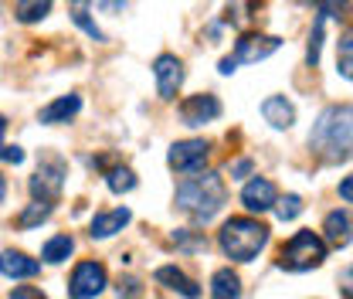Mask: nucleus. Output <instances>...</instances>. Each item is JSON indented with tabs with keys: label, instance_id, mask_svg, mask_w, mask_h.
I'll list each match as a JSON object with an SVG mask.
<instances>
[{
	"label": "nucleus",
	"instance_id": "nucleus-1",
	"mask_svg": "<svg viewBox=\"0 0 353 299\" xmlns=\"http://www.w3.org/2000/svg\"><path fill=\"white\" fill-rule=\"evenodd\" d=\"M309 146L323 164H347L353 157V106H330L309 133Z\"/></svg>",
	"mask_w": 353,
	"mask_h": 299
},
{
	"label": "nucleus",
	"instance_id": "nucleus-2",
	"mask_svg": "<svg viewBox=\"0 0 353 299\" xmlns=\"http://www.w3.org/2000/svg\"><path fill=\"white\" fill-rule=\"evenodd\" d=\"M224 197H228V191H224V180H221L218 173L197 171L194 177H187V180L176 184L174 201L187 218H194V221H211V218L224 208Z\"/></svg>",
	"mask_w": 353,
	"mask_h": 299
},
{
	"label": "nucleus",
	"instance_id": "nucleus-3",
	"mask_svg": "<svg viewBox=\"0 0 353 299\" xmlns=\"http://www.w3.org/2000/svg\"><path fill=\"white\" fill-rule=\"evenodd\" d=\"M218 245L231 262H252L268 245V228L252 214L228 218L218 231Z\"/></svg>",
	"mask_w": 353,
	"mask_h": 299
},
{
	"label": "nucleus",
	"instance_id": "nucleus-4",
	"mask_svg": "<svg viewBox=\"0 0 353 299\" xmlns=\"http://www.w3.org/2000/svg\"><path fill=\"white\" fill-rule=\"evenodd\" d=\"M330 255V245L326 238H319L316 231H296L282 249H279V269L285 272H309V269H319Z\"/></svg>",
	"mask_w": 353,
	"mask_h": 299
},
{
	"label": "nucleus",
	"instance_id": "nucleus-5",
	"mask_svg": "<svg viewBox=\"0 0 353 299\" xmlns=\"http://www.w3.org/2000/svg\"><path fill=\"white\" fill-rule=\"evenodd\" d=\"M279 48H282V41H279V38L248 31V35H241V38L234 41V51H231L228 58H221L218 72H221V75H231L238 65H259V61H265L268 55H275Z\"/></svg>",
	"mask_w": 353,
	"mask_h": 299
},
{
	"label": "nucleus",
	"instance_id": "nucleus-6",
	"mask_svg": "<svg viewBox=\"0 0 353 299\" xmlns=\"http://www.w3.org/2000/svg\"><path fill=\"white\" fill-rule=\"evenodd\" d=\"M61 184H65V160L61 157H41L38 164V173L31 177V194L34 201H58L61 197Z\"/></svg>",
	"mask_w": 353,
	"mask_h": 299
},
{
	"label": "nucleus",
	"instance_id": "nucleus-7",
	"mask_svg": "<svg viewBox=\"0 0 353 299\" xmlns=\"http://www.w3.org/2000/svg\"><path fill=\"white\" fill-rule=\"evenodd\" d=\"M109 286V272L102 262H79L72 279H68V296L72 299H95Z\"/></svg>",
	"mask_w": 353,
	"mask_h": 299
},
{
	"label": "nucleus",
	"instance_id": "nucleus-8",
	"mask_svg": "<svg viewBox=\"0 0 353 299\" xmlns=\"http://www.w3.org/2000/svg\"><path fill=\"white\" fill-rule=\"evenodd\" d=\"M208 157H211L208 139H176L174 146H170L167 164H170L176 173H197V171H204Z\"/></svg>",
	"mask_w": 353,
	"mask_h": 299
},
{
	"label": "nucleus",
	"instance_id": "nucleus-9",
	"mask_svg": "<svg viewBox=\"0 0 353 299\" xmlns=\"http://www.w3.org/2000/svg\"><path fill=\"white\" fill-rule=\"evenodd\" d=\"M176 113H180V123L183 126H204V123H214L221 116V102H218V95L201 92V95H187Z\"/></svg>",
	"mask_w": 353,
	"mask_h": 299
},
{
	"label": "nucleus",
	"instance_id": "nucleus-10",
	"mask_svg": "<svg viewBox=\"0 0 353 299\" xmlns=\"http://www.w3.org/2000/svg\"><path fill=\"white\" fill-rule=\"evenodd\" d=\"M153 79H157V95L163 102H174L180 86H183V61L176 55H160L153 61Z\"/></svg>",
	"mask_w": 353,
	"mask_h": 299
},
{
	"label": "nucleus",
	"instance_id": "nucleus-11",
	"mask_svg": "<svg viewBox=\"0 0 353 299\" xmlns=\"http://www.w3.org/2000/svg\"><path fill=\"white\" fill-rule=\"evenodd\" d=\"M275 201H279V191H275V184H272L268 177H252V180L245 184V191H241V204L248 208V214L272 211Z\"/></svg>",
	"mask_w": 353,
	"mask_h": 299
},
{
	"label": "nucleus",
	"instance_id": "nucleus-12",
	"mask_svg": "<svg viewBox=\"0 0 353 299\" xmlns=\"http://www.w3.org/2000/svg\"><path fill=\"white\" fill-rule=\"evenodd\" d=\"M38 272H41L38 258L24 255L17 249H3L0 252V276H7V279H34Z\"/></svg>",
	"mask_w": 353,
	"mask_h": 299
},
{
	"label": "nucleus",
	"instance_id": "nucleus-13",
	"mask_svg": "<svg viewBox=\"0 0 353 299\" xmlns=\"http://www.w3.org/2000/svg\"><path fill=\"white\" fill-rule=\"evenodd\" d=\"M323 235H326V245L347 249L353 238V214L350 211H330L326 221H323Z\"/></svg>",
	"mask_w": 353,
	"mask_h": 299
},
{
	"label": "nucleus",
	"instance_id": "nucleus-14",
	"mask_svg": "<svg viewBox=\"0 0 353 299\" xmlns=\"http://www.w3.org/2000/svg\"><path fill=\"white\" fill-rule=\"evenodd\" d=\"M79 109H82V99L79 95H58L54 102H48L41 113H38V119H41L44 126H61V123L75 119Z\"/></svg>",
	"mask_w": 353,
	"mask_h": 299
},
{
	"label": "nucleus",
	"instance_id": "nucleus-15",
	"mask_svg": "<svg viewBox=\"0 0 353 299\" xmlns=\"http://www.w3.org/2000/svg\"><path fill=\"white\" fill-rule=\"evenodd\" d=\"M160 286H167V289H174L180 293L183 299H201V286L183 272V269H176V265H163V269H157V276H153Z\"/></svg>",
	"mask_w": 353,
	"mask_h": 299
},
{
	"label": "nucleus",
	"instance_id": "nucleus-16",
	"mask_svg": "<svg viewBox=\"0 0 353 299\" xmlns=\"http://www.w3.org/2000/svg\"><path fill=\"white\" fill-rule=\"evenodd\" d=\"M132 221L130 208H116V211H99L88 224V235L92 238H112L116 231H123L126 224Z\"/></svg>",
	"mask_w": 353,
	"mask_h": 299
},
{
	"label": "nucleus",
	"instance_id": "nucleus-17",
	"mask_svg": "<svg viewBox=\"0 0 353 299\" xmlns=\"http://www.w3.org/2000/svg\"><path fill=\"white\" fill-rule=\"evenodd\" d=\"M262 116L272 129H292V123H296V109L285 95H268L262 102Z\"/></svg>",
	"mask_w": 353,
	"mask_h": 299
},
{
	"label": "nucleus",
	"instance_id": "nucleus-18",
	"mask_svg": "<svg viewBox=\"0 0 353 299\" xmlns=\"http://www.w3.org/2000/svg\"><path fill=\"white\" fill-rule=\"evenodd\" d=\"M211 299H241V279L231 269H218L211 276Z\"/></svg>",
	"mask_w": 353,
	"mask_h": 299
},
{
	"label": "nucleus",
	"instance_id": "nucleus-19",
	"mask_svg": "<svg viewBox=\"0 0 353 299\" xmlns=\"http://www.w3.org/2000/svg\"><path fill=\"white\" fill-rule=\"evenodd\" d=\"M75 252V242H72V235H54V238H48L41 249V258L48 265H61L65 258Z\"/></svg>",
	"mask_w": 353,
	"mask_h": 299
},
{
	"label": "nucleus",
	"instance_id": "nucleus-20",
	"mask_svg": "<svg viewBox=\"0 0 353 299\" xmlns=\"http://www.w3.org/2000/svg\"><path fill=\"white\" fill-rule=\"evenodd\" d=\"M48 14H51V0H17V7H14V17L21 24H38Z\"/></svg>",
	"mask_w": 353,
	"mask_h": 299
},
{
	"label": "nucleus",
	"instance_id": "nucleus-21",
	"mask_svg": "<svg viewBox=\"0 0 353 299\" xmlns=\"http://www.w3.org/2000/svg\"><path fill=\"white\" fill-rule=\"evenodd\" d=\"M336 68H340L343 79L353 82V28H347L336 41Z\"/></svg>",
	"mask_w": 353,
	"mask_h": 299
},
{
	"label": "nucleus",
	"instance_id": "nucleus-22",
	"mask_svg": "<svg viewBox=\"0 0 353 299\" xmlns=\"http://www.w3.org/2000/svg\"><path fill=\"white\" fill-rule=\"evenodd\" d=\"M105 184H109V191L112 194H130L132 187H136V173L130 171V167H109L105 171Z\"/></svg>",
	"mask_w": 353,
	"mask_h": 299
},
{
	"label": "nucleus",
	"instance_id": "nucleus-23",
	"mask_svg": "<svg viewBox=\"0 0 353 299\" xmlns=\"http://www.w3.org/2000/svg\"><path fill=\"white\" fill-rule=\"evenodd\" d=\"M51 211H54V204H51V201H34L31 208H24V211L17 214V228H34V224L48 221Z\"/></svg>",
	"mask_w": 353,
	"mask_h": 299
},
{
	"label": "nucleus",
	"instance_id": "nucleus-24",
	"mask_svg": "<svg viewBox=\"0 0 353 299\" xmlns=\"http://www.w3.org/2000/svg\"><path fill=\"white\" fill-rule=\"evenodd\" d=\"M326 10H316V24H312V35H309V51L306 61L309 65H319V51H323V24H326Z\"/></svg>",
	"mask_w": 353,
	"mask_h": 299
},
{
	"label": "nucleus",
	"instance_id": "nucleus-25",
	"mask_svg": "<svg viewBox=\"0 0 353 299\" xmlns=\"http://www.w3.org/2000/svg\"><path fill=\"white\" fill-rule=\"evenodd\" d=\"M255 7H259V0H228V21L234 28H245V21L255 14Z\"/></svg>",
	"mask_w": 353,
	"mask_h": 299
},
{
	"label": "nucleus",
	"instance_id": "nucleus-26",
	"mask_svg": "<svg viewBox=\"0 0 353 299\" xmlns=\"http://www.w3.org/2000/svg\"><path fill=\"white\" fill-rule=\"evenodd\" d=\"M275 214H279V221H296V218L303 214V197H299V194L279 197V201H275Z\"/></svg>",
	"mask_w": 353,
	"mask_h": 299
},
{
	"label": "nucleus",
	"instance_id": "nucleus-27",
	"mask_svg": "<svg viewBox=\"0 0 353 299\" xmlns=\"http://www.w3.org/2000/svg\"><path fill=\"white\" fill-rule=\"evenodd\" d=\"M174 245H176V249H208V238H204V235H187V231H176Z\"/></svg>",
	"mask_w": 353,
	"mask_h": 299
},
{
	"label": "nucleus",
	"instance_id": "nucleus-28",
	"mask_svg": "<svg viewBox=\"0 0 353 299\" xmlns=\"http://www.w3.org/2000/svg\"><path fill=\"white\" fill-rule=\"evenodd\" d=\"M139 296H143V286H139V279L126 276V279L119 282V299H139Z\"/></svg>",
	"mask_w": 353,
	"mask_h": 299
},
{
	"label": "nucleus",
	"instance_id": "nucleus-29",
	"mask_svg": "<svg viewBox=\"0 0 353 299\" xmlns=\"http://www.w3.org/2000/svg\"><path fill=\"white\" fill-rule=\"evenodd\" d=\"M0 160H3V164H24V150H21V146H3V143H0Z\"/></svg>",
	"mask_w": 353,
	"mask_h": 299
},
{
	"label": "nucleus",
	"instance_id": "nucleus-30",
	"mask_svg": "<svg viewBox=\"0 0 353 299\" xmlns=\"http://www.w3.org/2000/svg\"><path fill=\"white\" fill-rule=\"evenodd\" d=\"M252 171H255L252 160H234V164H231V180H241V177H248Z\"/></svg>",
	"mask_w": 353,
	"mask_h": 299
},
{
	"label": "nucleus",
	"instance_id": "nucleus-31",
	"mask_svg": "<svg viewBox=\"0 0 353 299\" xmlns=\"http://www.w3.org/2000/svg\"><path fill=\"white\" fill-rule=\"evenodd\" d=\"M10 299H44V293L34 289V286H17V289L10 293Z\"/></svg>",
	"mask_w": 353,
	"mask_h": 299
},
{
	"label": "nucleus",
	"instance_id": "nucleus-32",
	"mask_svg": "<svg viewBox=\"0 0 353 299\" xmlns=\"http://www.w3.org/2000/svg\"><path fill=\"white\" fill-rule=\"evenodd\" d=\"M340 293H343V299H353V265L343 269V276H340Z\"/></svg>",
	"mask_w": 353,
	"mask_h": 299
},
{
	"label": "nucleus",
	"instance_id": "nucleus-33",
	"mask_svg": "<svg viewBox=\"0 0 353 299\" xmlns=\"http://www.w3.org/2000/svg\"><path fill=\"white\" fill-rule=\"evenodd\" d=\"M340 197H343L347 204H353V173H350V177H343V180H340Z\"/></svg>",
	"mask_w": 353,
	"mask_h": 299
},
{
	"label": "nucleus",
	"instance_id": "nucleus-34",
	"mask_svg": "<svg viewBox=\"0 0 353 299\" xmlns=\"http://www.w3.org/2000/svg\"><path fill=\"white\" fill-rule=\"evenodd\" d=\"M3 197H7V180H3V173H0V204H3Z\"/></svg>",
	"mask_w": 353,
	"mask_h": 299
},
{
	"label": "nucleus",
	"instance_id": "nucleus-35",
	"mask_svg": "<svg viewBox=\"0 0 353 299\" xmlns=\"http://www.w3.org/2000/svg\"><path fill=\"white\" fill-rule=\"evenodd\" d=\"M3 133H7V119L0 116V143H3Z\"/></svg>",
	"mask_w": 353,
	"mask_h": 299
},
{
	"label": "nucleus",
	"instance_id": "nucleus-36",
	"mask_svg": "<svg viewBox=\"0 0 353 299\" xmlns=\"http://www.w3.org/2000/svg\"><path fill=\"white\" fill-rule=\"evenodd\" d=\"M72 3H75V7H85V3H92V0H72Z\"/></svg>",
	"mask_w": 353,
	"mask_h": 299
}]
</instances>
